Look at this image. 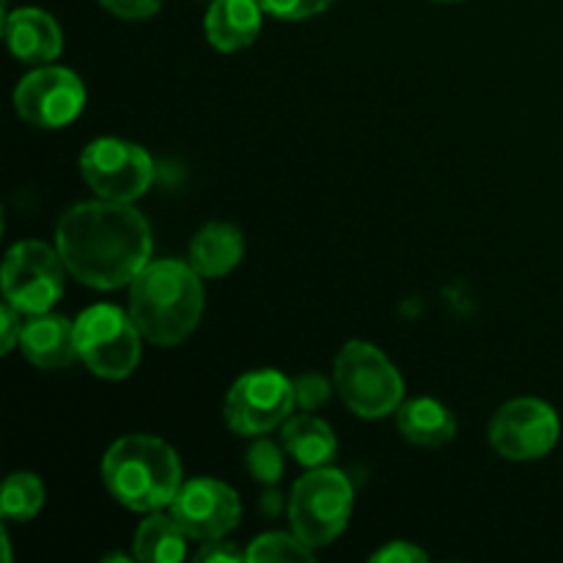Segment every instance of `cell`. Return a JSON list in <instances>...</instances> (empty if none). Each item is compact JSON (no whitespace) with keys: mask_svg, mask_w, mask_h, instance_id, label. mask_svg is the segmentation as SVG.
Instances as JSON below:
<instances>
[{"mask_svg":"<svg viewBox=\"0 0 563 563\" xmlns=\"http://www.w3.org/2000/svg\"><path fill=\"white\" fill-rule=\"evenodd\" d=\"M55 247L71 278L110 291L130 286L152 262V229L132 203L99 198L60 214Z\"/></svg>","mask_w":563,"mask_h":563,"instance_id":"1","label":"cell"},{"mask_svg":"<svg viewBox=\"0 0 563 563\" xmlns=\"http://www.w3.org/2000/svg\"><path fill=\"white\" fill-rule=\"evenodd\" d=\"M201 313L203 286L192 264L148 262L130 284V317L148 344H181L198 328Z\"/></svg>","mask_w":563,"mask_h":563,"instance_id":"2","label":"cell"},{"mask_svg":"<svg viewBox=\"0 0 563 563\" xmlns=\"http://www.w3.org/2000/svg\"><path fill=\"white\" fill-rule=\"evenodd\" d=\"M102 482L121 506L152 515L174 504L181 489L179 454L152 434H126L104 454Z\"/></svg>","mask_w":563,"mask_h":563,"instance_id":"3","label":"cell"},{"mask_svg":"<svg viewBox=\"0 0 563 563\" xmlns=\"http://www.w3.org/2000/svg\"><path fill=\"white\" fill-rule=\"evenodd\" d=\"M352 504L355 489L344 473L333 467H311L291 489V531L311 550L328 548L344 533L352 517Z\"/></svg>","mask_w":563,"mask_h":563,"instance_id":"4","label":"cell"},{"mask_svg":"<svg viewBox=\"0 0 563 563\" xmlns=\"http://www.w3.org/2000/svg\"><path fill=\"white\" fill-rule=\"evenodd\" d=\"M333 377L344 405L361 418L390 416L405 399L399 368L368 341H350L341 346Z\"/></svg>","mask_w":563,"mask_h":563,"instance_id":"5","label":"cell"},{"mask_svg":"<svg viewBox=\"0 0 563 563\" xmlns=\"http://www.w3.org/2000/svg\"><path fill=\"white\" fill-rule=\"evenodd\" d=\"M141 330L130 311L115 306H91L75 319L80 361L104 379L130 377L141 361Z\"/></svg>","mask_w":563,"mask_h":563,"instance_id":"6","label":"cell"},{"mask_svg":"<svg viewBox=\"0 0 563 563\" xmlns=\"http://www.w3.org/2000/svg\"><path fill=\"white\" fill-rule=\"evenodd\" d=\"M80 176L104 201L132 203L154 181V163L143 146L121 137H97L80 154Z\"/></svg>","mask_w":563,"mask_h":563,"instance_id":"7","label":"cell"},{"mask_svg":"<svg viewBox=\"0 0 563 563\" xmlns=\"http://www.w3.org/2000/svg\"><path fill=\"white\" fill-rule=\"evenodd\" d=\"M66 264L58 247L38 240L16 242L3 262V300L22 313H47L66 286Z\"/></svg>","mask_w":563,"mask_h":563,"instance_id":"8","label":"cell"},{"mask_svg":"<svg viewBox=\"0 0 563 563\" xmlns=\"http://www.w3.org/2000/svg\"><path fill=\"white\" fill-rule=\"evenodd\" d=\"M295 383L275 368L247 372L229 388L223 418L229 429L242 438H262L284 427L295 410Z\"/></svg>","mask_w":563,"mask_h":563,"instance_id":"9","label":"cell"},{"mask_svg":"<svg viewBox=\"0 0 563 563\" xmlns=\"http://www.w3.org/2000/svg\"><path fill=\"white\" fill-rule=\"evenodd\" d=\"M559 438V412L548 401L531 396L506 401L489 423V443L504 460L511 462L542 460L555 449Z\"/></svg>","mask_w":563,"mask_h":563,"instance_id":"10","label":"cell"},{"mask_svg":"<svg viewBox=\"0 0 563 563\" xmlns=\"http://www.w3.org/2000/svg\"><path fill=\"white\" fill-rule=\"evenodd\" d=\"M16 115L38 130H58L86 108V86L66 66H38L14 88Z\"/></svg>","mask_w":563,"mask_h":563,"instance_id":"11","label":"cell"},{"mask_svg":"<svg viewBox=\"0 0 563 563\" xmlns=\"http://www.w3.org/2000/svg\"><path fill=\"white\" fill-rule=\"evenodd\" d=\"M170 517L181 526L190 539H223L240 526L242 504L229 484L218 478H192L181 484L174 504L168 506Z\"/></svg>","mask_w":563,"mask_h":563,"instance_id":"12","label":"cell"},{"mask_svg":"<svg viewBox=\"0 0 563 563\" xmlns=\"http://www.w3.org/2000/svg\"><path fill=\"white\" fill-rule=\"evenodd\" d=\"M20 350L27 361L44 372L69 368L80 357L75 341V322L58 313H33L22 324Z\"/></svg>","mask_w":563,"mask_h":563,"instance_id":"13","label":"cell"},{"mask_svg":"<svg viewBox=\"0 0 563 563\" xmlns=\"http://www.w3.org/2000/svg\"><path fill=\"white\" fill-rule=\"evenodd\" d=\"M5 44H9L11 55L22 64H49L60 55L64 49V36H60V27L47 11L33 9H16L5 14Z\"/></svg>","mask_w":563,"mask_h":563,"instance_id":"14","label":"cell"},{"mask_svg":"<svg viewBox=\"0 0 563 563\" xmlns=\"http://www.w3.org/2000/svg\"><path fill=\"white\" fill-rule=\"evenodd\" d=\"M262 3L258 0H212L207 11V38L220 53H240L256 42L262 31Z\"/></svg>","mask_w":563,"mask_h":563,"instance_id":"15","label":"cell"},{"mask_svg":"<svg viewBox=\"0 0 563 563\" xmlns=\"http://www.w3.org/2000/svg\"><path fill=\"white\" fill-rule=\"evenodd\" d=\"M245 256V240L236 225L214 220L196 231L190 242V264L201 278H223Z\"/></svg>","mask_w":563,"mask_h":563,"instance_id":"16","label":"cell"},{"mask_svg":"<svg viewBox=\"0 0 563 563\" xmlns=\"http://www.w3.org/2000/svg\"><path fill=\"white\" fill-rule=\"evenodd\" d=\"M396 427L410 440L412 445L421 449H440L451 443L456 434V418L445 405L434 399H412L399 405L396 410Z\"/></svg>","mask_w":563,"mask_h":563,"instance_id":"17","label":"cell"},{"mask_svg":"<svg viewBox=\"0 0 563 563\" xmlns=\"http://www.w3.org/2000/svg\"><path fill=\"white\" fill-rule=\"evenodd\" d=\"M280 440H284V449L308 471L324 467L339 451V440H335L330 423L311 416V412L286 418L284 429H280Z\"/></svg>","mask_w":563,"mask_h":563,"instance_id":"18","label":"cell"},{"mask_svg":"<svg viewBox=\"0 0 563 563\" xmlns=\"http://www.w3.org/2000/svg\"><path fill=\"white\" fill-rule=\"evenodd\" d=\"M187 533L174 517L152 511L135 531V559L141 563H179L187 555Z\"/></svg>","mask_w":563,"mask_h":563,"instance_id":"19","label":"cell"},{"mask_svg":"<svg viewBox=\"0 0 563 563\" xmlns=\"http://www.w3.org/2000/svg\"><path fill=\"white\" fill-rule=\"evenodd\" d=\"M44 506V484L33 473H11L3 482L0 495V511L3 520L27 522L42 511Z\"/></svg>","mask_w":563,"mask_h":563,"instance_id":"20","label":"cell"},{"mask_svg":"<svg viewBox=\"0 0 563 563\" xmlns=\"http://www.w3.org/2000/svg\"><path fill=\"white\" fill-rule=\"evenodd\" d=\"M251 563H284V561H313V550L291 533H264V537L253 539L251 548L245 550Z\"/></svg>","mask_w":563,"mask_h":563,"instance_id":"21","label":"cell"},{"mask_svg":"<svg viewBox=\"0 0 563 563\" xmlns=\"http://www.w3.org/2000/svg\"><path fill=\"white\" fill-rule=\"evenodd\" d=\"M245 465L258 484L273 487V484H278L280 476H284V451L275 443H269V440H256V443L247 449Z\"/></svg>","mask_w":563,"mask_h":563,"instance_id":"22","label":"cell"},{"mask_svg":"<svg viewBox=\"0 0 563 563\" xmlns=\"http://www.w3.org/2000/svg\"><path fill=\"white\" fill-rule=\"evenodd\" d=\"M258 3H262V9L267 11V14L278 16V20L297 22L322 14L324 9H330L333 0H258Z\"/></svg>","mask_w":563,"mask_h":563,"instance_id":"23","label":"cell"},{"mask_svg":"<svg viewBox=\"0 0 563 563\" xmlns=\"http://www.w3.org/2000/svg\"><path fill=\"white\" fill-rule=\"evenodd\" d=\"M330 383L322 377V374H302V377L295 379V401L300 410L313 412L330 399Z\"/></svg>","mask_w":563,"mask_h":563,"instance_id":"24","label":"cell"},{"mask_svg":"<svg viewBox=\"0 0 563 563\" xmlns=\"http://www.w3.org/2000/svg\"><path fill=\"white\" fill-rule=\"evenodd\" d=\"M104 11H110L119 20H152L159 9H163V0H99Z\"/></svg>","mask_w":563,"mask_h":563,"instance_id":"25","label":"cell"},{"mask_svg":"<svg viewBox=\"0 0 563 563\" xmlns=\"http://www.w3.org/2000/svg\"><path fill=\"white\" fill-rule=\"evenodd\" d=\"M377 563H427L429 555L412 542H388L383 550L372 555Z\"/></svg>","mask_w":563,"mask_h":563,"instance_id":"26","label":"cell"},{"mask_svg":"<svg viewBox=\"0 0 563 563\" xmlns=\"http://www.w3.org/2000/svg\"><path fill=\"white\" fill-rule=\"evenodd\" d=\"M20 313L9 300H3V308H0V352H11L14 346H20L22 335V322Z\"/></svg>","mask_w":563,"mask_h":563,"instance_id":"27","label":"cell"},{"mask_svg":"<svg viewBox=\"0 0 563 563\" xmlns=\"http://www.w3.org/2000/svg\"><path fill=\"white\" fill-rule=\"evenodd\" d=\"M196 561H201V563H242V561H247V553H242L236 544L223 542V539H209V542L198 550Z\"/></svg>","mask_w":563,"mask_h":563,"instance_id":"28","label":"cell"},{"mask_svg":"<svg viewBox=\"0 0 563 563\" xmlns=\"http://www.w3.org/2000/svg\"><path fill=\"white\" fill-rule=\"evenodd\" d=\"M278 498H280V495H275V493L267 495V498L262 500V509L267 511V515H275V511H278V506H280Z\"/></svg>","mask_w":563,"mask_h":563,"instance_id":"29","label":"cell"},{"mask_svg":"<svg viewBox=\"0 0 563 563\" xmlns=\"http://www.w3.org/2000/svg\"><path fill=\"white\" fill-rule=\"evenodd\" d=\"M0 544H3V563H11V548H9V533H0Z\"/></svg>","mask_w":563,"mask_h":563,"instance_id":"30","label":"cell"},{"mask_svg":"<svg viewBox=\"0 0 563 563\" xmlns=\"http://www.w3.org/2000/svg\"><path fill=\"white\" fill-rule=\"evenodd\" d=\"M440 3H456V0H440Z\"/></svg>","mask_w":563,"mask_h":563,"instance_id":"31","label":"cell"}]
</instances>
